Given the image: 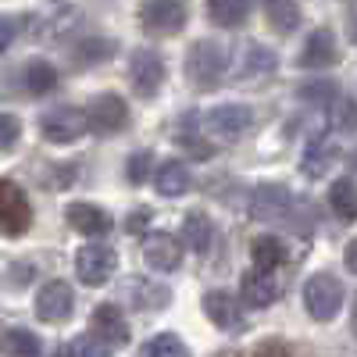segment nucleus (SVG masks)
Listing matches in <instances>:
<instances>
[{
  "mask_svg": "<svg viewBox=\"0 0 357 357\" xmlns=\"http://www.w3.org/2000/svg\"><path fill=\"white\" fill-rule=\"evenodd\" d=\"M186 79L197 89H215L225 79V50L215 40H200L186 54Z\"/></svg>",
  "mask_w": 357,
  "mask_h": 357,
  "instance_id": "obj_1",
  "label": "nucleus"
},
{
  "mask_svg": "<svg viewBox=\"0 0 357 357\" xmlns=\"http://www.w3.org/2000/svg\"><path fill=\"white\" fill-rule=\"evenodd\" d=\"M343 304V282L329 272H318L304 286V307L314 321H333Z\"/></svg>",
  "mask_w": 357,
  "mask_h": 357,
  "instance_id": "obj_2",
  "label": "nucleus"
},
{
  "mask_svg": "<svg viewBox=\"0 0 357 357\" xmlns=\"http://www.w3.org/2000/svg\"><path fill=\"white\" fill-rule=\"evenodd\" d=\"M136 18L143 25V33L175 36V33H183V25H186V4L183 0H143Z\"/></svg>",
  "mask_w": 357,
  "mask_h": 357,
  "instance_id": "obj_3",
  "label": "nucleus"
},
{
  "mask_svg": "<svg viewBox=\"0 0 357 357\" xmlns=\"http://www.w3.org/2000/svg\"><path fill=\"white\" fill-rule=\"evenodd\" d=\"M29 225H33V207H29L25 190L15 178H4V183H0V229H4L8 240H15V236H22Z\"/></svg>",
  "mask_w": 357,
  "mask_h": 357,
  "instance_id": "obj_4",
  "label": "nucleus"
},
{
  "mask_svg": "<svg viewBox=\"0 0 357 357\" xmlns=\"http://www.w3.org/2000/svg\"><path fill=\"white\" fill-rule=\"evenodd\" d=\"M86 118H89V129H93L97 136H114V132H122L129 126V107H126L122 97L100 93V97L89 100Z\"/></svg>",
  "mask_w": 357,
  "mask_h": 357,
  "instance_id": "obj_5",
  "label": "nucleus"
},
{
  "mask_svg": "<svg viewBox=\"0 0 357 357\" xmlns=\"http://www.w3.org/2000/svg\"><path fill=\"white\" fill-rule=\"evenodd\" d=\"M250 126H254V111L247 104H222L207 114V132L225 143H236L240 136H247Z\"/></svg>",
  "mask_w": 357,
  "mask_h": 357,
  "instance_id": "obj_6",
  "label": "nucleus"
},
{
  "mask_svg": "<svg viewBox=\"0 0 357 357\" xmlns=\"http://www.w3.org/2000/svg\"><path fill=\"white\" fill-rule=\"evenodd\" d=\"M114 264H118V257H114L111 247L89 243L75 254V275L82 279V286H104L114 272Z\"/></svg>",
  "mask_w": 357,
  "mask_h": 357,
  "instance_id": "obj_7",
  "label": "nucleus"
},
{
  "mask_svg": "<svg viewBox=\"0 0 357 357\" xmlns=\"http://www.w3.org/2000/svg\"><path fill=\"white\" fill-rule=\"evenodd\" d=\"M40 129L50 143H75L82 136V129H89V118L79 107H54L43 114Z\"/></svg>",
  "mask_w": 357,
  "mask_h": 357,
  "instance_id": "obj_8",
  "label": "nucleus"
},
{
  "mask_svg": "<svg viewBox=\"0 0 357 357\" xmlns=\"http://www.w3.org/2000/svg\"><path fill=\"white\" fill-rule=\"evenodd\" d=\"M129 82L139 89L143 97H154L158 89H161V82H165V61H161V54L136 50L132 61H129Z\"/></svg>",
  "mask_w": 357,
  "mask_h": 357,
  "instance_id": "obj_9",
  "label": "nucleus"
},
{
  "mask_svg": "<svg viewBox=\"0 0 357 357\" xmlns=\"http://www.w3.org/2000/svg\"><path fill=\"white\" fill-rule=\"evenodd\" d=\"M143 261L154 268V272H175L183 264V243L168 232H146L143 240Z\"/></svg>",
  "mask_w": 357,
  "mask_h": 357,
  "instance_id": "obj_10",
  "label": "nucleus"
},
{
  "mask_svg": "<svg viewBox=\"0 0 357 357\" xmlns=\"http://www.w3.org/2000/svg\"><path fill=\"white\" fill-rule=\"evenodd\" d=\"M72 304H75L72 286L61 282V279L47 282V286L36 293V314H40V321H50V325L65 321V318L72 314Z\"/></svg>",
  "mask_w": 357,
  "mask_h": 357,
  "instance_id": "obj_11",
  "label": "nucleus"
},
{
  "mask_svg": "<svg viewBox=\"0 0 357 357\" xmlns=\"http://www.w3.org/2000/svg\"><path fill=\"white\" fill-rule=\"evenodd\" d=\"M286 207H289V190L282 183H261L250 193V207H247V211L257 222H275V218L286 215Z\"/></svg>",
  "mask_w": 357,
  "mask_h": 357,
  "instance_id": "obj_12",
  "label": "nucleus"
},
{
  "mask_svg": "<svg viewBox=\"0 0 357 357\" xmlns=\"http://www.w3.org/2000/svg\"><path fill=\"white\" fill-rule=\"evenodd\" d=\"M204 314L211 318L218 329H225V333H243V329H247V318H243L240 304H236L225 289L204 293Z\"/></svg>",
  "mask_w": 357,
  "mask_h": 357,
  "instance_id": "obj_13",
  "label": "nucleus"
},
{
  "mask_svg": "<svg viewBox=\"0 0 357 357\" xmlns=\"http://www.w3.org/2000/svg\"><path fill=\"white\" fill-rule=\"evenodd\" d=\"M89 329H93L97 340H104L107 347H126L129 343V321L122 314L118 304H100L89 318Z\"/></svg>",
  "mask_w": 357,
  "mask_h": 357,
  "instance_id": "obj_14",
  "label": "nucleus"
},
{
  "mask_svg": "<svg viewBox=\"0 0 357 357\" xmlns=\"http://www.w3.org/2000/svg\"><path fill=\"white\" fill-rule=\"evenodd\" d=\"M275 72V54L268 50V47H261V43H247L243 47V54H240V65L232 68V79L236 82H257V79H264V75H272Z\"/></svg>",
  "mask_w": 357,
  "mask_h": 357,
  "instance_id": "obj_15",
  "label": "nucleus"
},
{
  "mask_svg": "<svg viewBox=\"0 0 357 357\" xmlns=\"http://www.w3.org/2000/svg\"><path fill=\"white\" fill-rule=\"evenodd\" d=\"M243 304L247 307H272L279 301V282L272 279V272H261V268H250L240 282Z\"/></svg>",
  "mask_w": 357,
  "mask_h": 357,
  "instance_id": "obj_16",
  "label": "nucleus"
},
{
  "mask_svg": "<svg viewBox=\"0 0 357 357\" xmlns=\"http://www.w3.org/2000/svg\"><path fill=\"white\" fill-rule=\"evenodd\" d=\"M68 225L82 236H104V232H111V215L97 204H72L68 207Z\"/></svg>",
  "mask_w": 357,
  "mask_h": 357,
  "instance_id": "obj_17",
  "label": "nucleus"
},
{
  "mask_svg": "<svg viewBox=\"0 0 357 357\" xmlns=\"http://www.w3.org/2000/svg\"><path fill=\"white\" fill-rule=\"evenodd\" d=\"M333 165H336V143H333V136H314L307 143L304 158H301V172L311 175V178H321Z\"/></svg>",
  "mask_w": 357,
  "mask_h": 357,
  "instance_id": "obj_18",
  "label": "nucleus"
},
{
  "mask_svg": "<svg viewBox=\"0 0 357 357\" xmlns=\"http://www.w3.org/2000/svg\"><path fill=\"white\" fill-rule=\"evenodd\" d=\"M301 65L304 68H329V65H336V40H333L329 29H314V33L307 36Z\"/></svg>",
  "mask_w": 357,
  "mask_h": 357,
  "instance_id": "obj_19",
  "label": "nucleus"
},
{
  "mask_svg": "<svg viewBox=\"0 0 357 357\" xmlns=\"http://www.w3.org/2000/svg\"><path fill=\"white\" fill-rule=\"evenodd\" d=\"M211 240H215L211 218H207L204 211H190V215L183 218V243H186L193 254H204L207 247H211Z\"/></svg>",
  "mask_w": 357,
  "mask_h": 357,
  "instance_id": "obj_20",
  "label": "nucleus"
},
{
  "mask_svg": "<svg viewBox=\"0 0 357 357\" xmlns=\"http://www.w3.org/2000/svg\"><path fill=\"white\" fill-rule=\"evenodd\" d=\"M22 82H25V89L33 97H43V93H50V89L57 86V72H54L50 61L33 57V61H25V68H22Z\"/></svg>",
  "mask_w": 357,
  "mask_h": 357,
  "instance_id": "obj_21",
  "label": "nucleus"
},
{
  "mask_svg": "<svg viewBox=\"0 0 357 357\" xmlns=\"http://www.w3.org/2000/svg\"><path fill=\"white\" fill-rule=\"evenodd\" d=\"M247 15H250V0H207V18L222 29L243 25Z\"/></svg>",
  "mask_w": 357,
  "mask_h": 357,
  "instance_id": "obj_22",
  "label": "nucleus"
},
{
  "mask_svg": "<svg viewBox=\"0 0 357 357\" xmlns=\"http://www.w3.org/2000/svg\"><path fill=\"white\" fill-rule=\"evenodd\" d=\"M154 190L161 197H183L190 190V172L186 165H178V161H165L154 175Z\"/></svg>",
  "mask_w": 357,
  "mask_h": 357,
  "instance_id": "obj_23",
  "label": "nucleus"
},
{
  "mask_svg": "<svg viewBox=\"0 0 357 357\" xmlns=\"http://www.w3.org/2000/svg\"><path fill=\"white\" fill-rule=\"evenodd\" d=\"M250 261H254V268H261V272H275V268L286 261L282 240H275V236H257V240L250 243Z\"/></svg>",
  "mask_w": 357,
  "mask_h": 357,
  "instance_id": "obj_24",
  "label": "nucleus"
},
{
  "mask_svg": "<svg viewBox=\"0 0 357 357\" xmlns=\"http://www.w3.org/2000/svg\"><path fill=\"white\" fill-rule=\"evenodd\" d=\"M329 204L340 222H354L357 218V183L354 178H336L329 190Z\"/></svg>",
  "mask_w": 357,
  "mask_h": 357,
  "instance_id": "obj_25",
  "label": "nucleus"
},
{
  "mask_svg": "<svg viewBox=\"0 0 357 357\" xmlns=\"http://www.w3.org/2000/svg\"><path fill=\"white\" fill-rule=\"evenodd\" d=\"M264 18L275 33H293L301 25V8L296 0H264Z\"/></svg>",
  "mask_w": 357,
  "mask_h": 357,
  "instance_id": "obj_26",
  "label": "nucleus"
},
{
  "mask_svg": "<svg viewBox=\"0 0 357 357\" xmlns=\"http://www.w3.org/2000/svg\"><path fill=\"white\" fill-rule=\"evenodd\" d=\"M40 336L29 329H8L4 333V357H40Z\"/></svg>",
  "mask_w": 357,
  "mask_h": 357,
  "instance_id": "obj_27",
  "label": "nucleus"
},
{
  "mask_svg": "<svg viewBox=\"0 0 357 357\" xmlns=\"http://www.w3.org/2000/svg\"><path fill=\"white\" fill-rule=\"evenodd\" d=\"M139 357H190V350H186V343L178 340L175 333H161V336L143 343Z\"/></svg>",
  "mask_w": 357,
  "mask_h": 357,
  "instance_id": "obj_28",
  "label": "nucleus"
},
{
  "mask_svg": "<svg viewBox=\"0 0 357 357\" xmlns=\"http://www.w3.org/2000/svg\"><path fill=\"white\" fill-rule=\"evenodd\" d=\"M329 122H333V129H340V132H354L357 129V100H350V97H336L333 104H329Z\"/></svg>",
  "mask_w": 357,
  "mask_h": 357,
  "instance_id": "obj_29",
  "label": "nucleus"
},
{
  "mask_svg": "<svg viewBox=\"0 0 357 357\" xmlns=\"http://www.w3.org/2000/svg\"><path fill=\"white\" fill-rule=\"evenodd\" d=\"M129 293H132L136 307H165V301H168V293L151 282H129Z\"/></svg>",
  "mask_w": 357,
  "mask_h": 357,
  "instance_id": "obj_30",
  "label": "nucleus"
},
{
  "mask_svg": "<svg viewBox=\"0 0 357 357\" xmlns=\"http://www.w3.org/2000/svg\"><path fill=\"white\" fill-rule=\"evenodd\" d=\"M82 65H93V61H100V57H107V54H114V43H107V40H93V36H86L75 50H72Z\"/></svg>",
  "mask_w": 357,
  "mask_h": 357,
  "instance_id": "obj_31",
  "label": "nucleus"
},
{
  "mask_svg": "<svg viewBox=\"0 0 357 357\" xmlns=\"http://www.w3.org/2000/svg\"><path fill=\"white\" fill-rule=\"evenodd\" d=\"M151 165H154L151 151H139V154H132V158H129V165H126V178H129L132 186L146 183V178H151Z\"/></svg>",
  "mask_w": 357,
  "mask_h": 357,
  "instance_id": "obj_32",
  "label": "nucleus"
},
{
  "mask_svg": "<svg viewBox=\"0 0 357 357\" xmlns=\"http://www.w3.org/2000/svg\"><path fill=\"white\" fill-rule=\"evenodd\" d=\"M68 357H111V354H107V343H104V340H97V336H79V340H72Z\"/></svg>",
  "mask_w": 357,
  "mask_h": 357,
  "instance_id": "obj_33",
  "label": "nucleus"
},
{
  "mask_svg": "<svg viewBox=\"0 0 357 357\" xmlns=\"http://www.w3.org/2000/svg\"><path fill=\"white\" fill-rule=\"evenodd\" d=\"M178 143L186 146L190 158H200V161H207V158L215 154V146L207 143V139H200V136H193V132H178Z\"/></svg>",
  "mask_w": 357,
  "mask_h": 357,
  "instance_id": "obj_34",
  "label": "nucleus"
},
{
  "mask_svg": "<svg viewBox=\"0 0 357 357\" xmlns=\"http://www.w3.org/2000/svg\"><path fill=\"white\" fill-rule=\"evenodd\" d=\"M301 97H304V100H314V104H321V100L333 104V100L340 97V89H336L333 82H311V86L301 89Z\"/></svg>",
  "mask_w": 357,
  "mask_h": 357,
  "instance_id": "obj_35",
  "label": "nucleus"
},
{
  "mask_svg": "<svg viewBox=\"0 0 357 357\" xmlns=\"http://www.w3.org/2000/svg\"><path fill=\"white\" fill-rule=\"evenodd\" d=\"M33 25V18H15V15H8L4 18V25H0V47H11L15 43V36H18V29H29Z\"/></svg>",
  "mask_w": 357,
  "mask_h": 357,
  "instance_id": "obj_36",
  "label": "nucleus"
},
{
  "mask_svg": "<svg viewBox=\"0 0 357 357\" xmlns=\"http://www.w3.org/2000/svg\"><path fill=\"white\" fill-rule=\"evenodd\" d=\"M15 139H18V118L4 114V118H0V151H11Z\"/></svg>",
  "mask_w": 357,
  "mask_h": 357,
  "instance_id": "obj_37",
  "label": "nucleus"
},
{
  "mask_svg": "<svg viewBox=\"0 0 357 357\" xmlns=\"http://www.w3.org/2000/svg\"><path fill=\"white\" fill-rule=\"evenodd\" d=\"M33 279H36V268L29 261H15L11 264V286H29Z\"/></svg>",
  "mask_w": 357,
  "mask_h": 357,
  "instance_id": "obj_38",
  "label": "nucleus"
},
{
  "mask_svg": "<svg viewBox=\"0 0 357 357\" xmlns=\"http://www.w3.org/2000/svg\"><path fill=\"white\" fill-rule=\"evenodd\" d=\"M254 357H289V350H286V343H279V340H268V343H261V347L254 350Z\"/></svg>",
  "mask_w": 357,
  "mask_h": 357,
  "instance_id": "obj_39",
  "label": "nucleus"
},
{
  "mask_svg": "<svg viewBox=\"0 0 357 357\" xmlns=\"http://www.w3.org/2000/svg\"><path fill=\"white\" fill-rule=\"evenodd\" d=\"M146 225H151V211H146V207H143V211H132V215H129V222H126V229H129L132 236H139Z\"/></svg>",
  "mask_w": 357,
  "mask_h": 357,
  "instance_id": "obj_40",
  "label": "nucleus"
},
{
  "mask_svg": "<svg viewBox=\"0 0 357 357\" xmlns=\"http://www.w3.org/2000/svg\"><path fill=\"white\" fill-rule=\"evenodd\" d=\"M347 36L357 43V0H347Z\"/></svg>",
  "mask_w": 357,
  "mask_h": 357,
  "instance_id": "obj_41",
  "label": "nucleus"
},
{
  "mask_svg": "<svg viewBox=\"0 0 357 357\" xmlns=\"http://www.w3.org/2000/svg\"><path fill=\"white\" fill-rule=\"evenodd\" d=\"M343 261H347V268H350V272L357 275V240H350V243H347V254H343Z\"/></svg>",
  "mask_w": 357,
  "mask_h": 357,
  "instance_id": "obj_42",
  "label": "nucleus"
},
{
  "mask_svg": "<svg viewBox=\"0 0 357 357\" xmlns=\"http://www.w3.org/2000/svg\"><path fill=\"white\" fill-rule=\"evenodd\" d=\"M350 329H354V336H357V296H354V307H350Z\"/></svg>",
  "mask_w": 357,
  "mask_h": 357,
  "instance_id": "obj_43",
  "label": "nucleus"
},
{
  "mask_svg": "<svg viewBox=\"0 0 357 357\" xmlns=\"http://www.w3.org/2000/svg\"><path fill=\"white\" fill-rule=\"evenodd\" d=\"M54 357H68V350H61V354H54Z\"/></svg>",
  "mask_w": 357,
  "mask_h": 357,
  "instance_id": "obj_44",
  "label": "nucleus"
}]
</instances>
